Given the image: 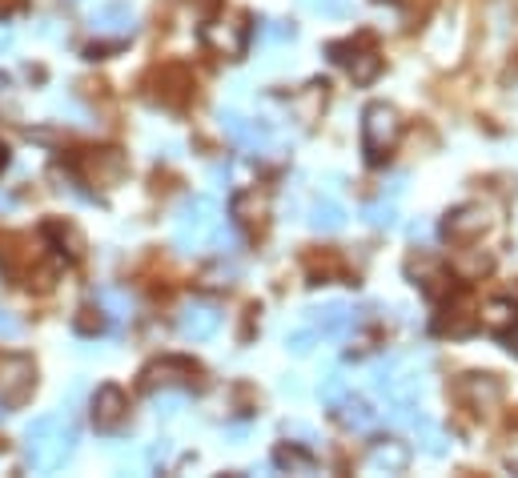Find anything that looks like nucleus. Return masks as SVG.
I'll return each instance as SVG.
<instances>
[{
  "label": "nucleus",
  "instance_id": "1",
  "mask_svg": "<svg viewBox=\"0 0 518 478\" xmlns=\"http://www.w3.org/2000/svg\"><path fill=\"white\" fill-rule=\"evenodd\" d=\"M177 250L181 254H205V250H229V237H225V221L217 201L209 197H193L181 217H177Z\"/></svg>",
  "mask_w": 518,
  "mask_h": 478
},
{
  "label": "nucleus",
  "instance_id": "2",
  "mask_svg": "<svg viewBox=\"0 0 518 478\" xmlns=\"http://www.w3.org/2000/svg\"><path fill=\"white\" fill-rule=\"evenodd\" d=\"M73 442H77V430H73V422L65 414L37 418L29 426V434H25V450H29L33 470H45V474L61 470L69 462V454H73Z\"/></svg>",
  "mask_w": 518,
  "mask_h": 478
},
{
  "label": "nucleus",
  "instance_id": "3",
  "mask_svg": "<svg viewBox=\"0 0 518 478\" xmlns=\"http://www.w3.org/2000/svg\"><path fill=\"white\" fill-rule=\"evenodd\" d=\"M402 141V117L394 105L374 101L362 109V153L370 165H382Z\"/></svg>",
  "mask_w": 518,
  "mask_h": 478
},
{
  "label": "nucleus",
  "instance_id": "4",
  "mask_svg": "<svg viewBox=\"0 0 518 478\" xmlns=\"http://www.w3.org/2000/svg\"><path fill=\"white\" fill-rule=\"evenodd\" d=\"M141 390L145 394H157V390H201V366L193 358H181V354H165L157 362H149L141 370Z\"/></svg>",
  "mask_w": 518,
  "mask_h": 478
},
{
  "label": "nucleus",
  "instance_id": "5",
  "mask_svg": "<svg viewBox=\"0 0 518 478\" xmlns=\"http://www.w3.org/2000/svg\"><path fill=\"white\" fill-rule=\"evenodd\" d=\"M37 390V366L25 354H0V406L21 410Z\"/></svg>",
  "mask_w": 518,
  "mask_h": 478
},
{
  "label": "nucleus",
  "instance_id": "6",
  "mask_svg": "<svg viewBox=\"0 0 518 478\" xmlns=\"http://www.w3.org/2000/svg\"><path fill=\"white\" fill-rule=\"evenodd\" d=\"M330 57H334L338 65H346V69H350V77H354L358 85H370V81L382 73L378 45H374L366 33H358V37H350V41H338V45H330Z\"/></svg>",
  "mask_w": 518,
  "mask_h": 478
},
{
  "label": "nucleus",
  "instance_id": "7",
  "mask_svg": "<svg viewBox=\"0 0 518 478\" xmlns=\"http://www.w3.org/2000/svg\"><path fill=\"white\" fill-rule=\"evenodd\" d=\"M454 398L474 414H494L502 406V382L494 374H462L454 382Z\"/></svg>",
  "mask_w": 518,
  "mask_h": 478
},
{
  "label": "nucleus",
  "instance_id": "8",
  "mask_svg": "<svg viewBox=\"0 0 518 478\" xmlns=\"http://www.w3.org/2000/svg\"><path fill=\"white\" fill-rule=\"evenodd\" d=\"M486 225H490V213L478 201H466V205H458V209L446 213L442 233H446V242H454V246H470L474 237H482Z\"/></svg>",
  "mask_w": 518,
  "mask_h": 478
},
{
  "label": "nucleus",
  "instance_id": "9",
  "mask_svg": "<svg viewBox=\"0 0 518 478\" xmlns=\"http://www.w3.org/2000/svg\"><path fill=\"white\" fill-rule=\"evenodd\" d=\"M406 274H410V282H414L426 298L450 294V274H446V266H442L434 254H426V250H418V254L406 262Z\"/></svg>",
  "mask_w": 518,
  "mask_h": 478
},
{
  "label": "nucleus",
  "instance_id": "10",
  "mask_svg": "<svg viewBox=\"0 0 518 478\" xmlns=\"http://www.w3.org/2000/svg\"><path fill=\"white\" fill-rule=\"evenodd\" d=\"M129 418V398L121 386H101L97 398H93V426L101 434H117Z\"/></svg>",
  "mask_w": 518,
  "mask_h": 478
},
{
  "label": "nucleus",
  "instance_id": "11",
  "mask_svg": "<svg viewBox=\"0 0 518 478\" xmlns=\"http://www.w3.org/2000/svg\"><path fill=\"white\" fill-rule=\"evenodd\" d=\"M201 41H205L213 53H221V57H241L245 45H249V25H245V17L217 21V25L201 29Z\"/></svg>",
  "mask_w": 518,
  "mask_h": 478
},
{
  "label": "nucleus",
  "instance_id": "12",
  "mask_svg": "<svg viewBox=\"0 0 518 478\" xmlns=\"http://www.w3.org/2000/svg\"><path fill=\"white\" fill-rule=\"evenodd\" d=\"M181 334L185 338H193V342H205V338H213L217 334V326H221V306H213V302H205V298H193V302H185L181 306Z\"/></svg>",
  "mask_w": 518,
  "mask_h": 478
},
{
  "label": "nucleus",
  "instance_id": "13",
  "mask_svg": "<svg viewBox=\"0 0 518 478\" xmlns=\"http://www.w3.org/2000/svg\"><path fill=\"white\" fill-rule=\"evenodd\" d=\"M85 173H89L97 185L113 189V185H121V177L129 173V161H125L121 149H93V153H85Z\"/></svg>",
  "mask_w": 518,
  "mask_h": 478
},
{
  "label": "nucleus",
  "instance_id": "14",
  "mask_svg": "<svg viewBox=\"0 0 518 478\" xmlns=\"http://www.w3.org/2000/svg\"><path fill=\"white\" fill-rule=\"evenodd\" d=\"M221 125H225V133H229L241 149H249V153H257V149H266V145H270V125H266V121H249V117L225 113V117H221Z\"/></svg>",
  "mask_w": 518,
  "mask_h": 478
},
{
  "label": "nucleus",
  "instance_id": "15",
  "mask_svg": "<svg viewBox=\"0 0 518 478\" xmlns=\"http://www.w3.org/2000/svg\"><path fill=\"white\" fill-rule=\"evenodd\" d=\"M366 466H370V470H386V474H402V470L410 466V446L398 442V438H382V442L370 446Z\"/></svg>",
  "mask_w": 518,
  "mask_h": 478
},
{
  "label": "nucleus",
  "instance_id": "16",
  "mask_svg": "<svg viewBox=\"0 0 518 478\" xmlns=\"http://www.w3.org/2000/svg\"><path fill=\"white\" fill-rule=\"evenodd\" d=\"M330 406H334L338 422H342V426H350V430H370V426L378 422V410H374L366 398H354V394H346V390H342Z\"/></svg>",
  "mask_w": 518,
  "mask_h": 478
},
{
  "label": "nucleus",
  "instance_id": "17",
  "mask_svg": "<svg viewBox=\"0 0 518 478\" xmlns=\"http://www.w3.org/2000/svg\"><path fill=\"white\" fill-rule=\"evenodd\" d=\"M233 217H237L245 229H257V233H262V229H266V217H270L266 193H257V189L237 193V197H233Z\"/></svg>",
  "mask_w": 518,
  "mask_h": 478
},
{
  "label": "nucleus",
  "instance_id": "18",
  "mask_svg": "<svg viewBox=\"0 0 518 478\" xmlns=\"http://www.w3.org/2000/svg\"><path fill=\"white\" fill-rule=\"evenodd\" d=\"M482 326H486L490 334H498V338L514 334V330H518V306H514L510 298H494V302H486V310H482Z\"/></svg>",
  "mask_w": 518,
  "mask_h": 478
},
{
  "label": "nucleus",
  "instance_id": "19",
  "mask_svg": "<svg viewBox=\"0 0 518 478\" xmlns=\"http://www.w3.org/2000/svg\"><path fill=\"white\" fill-rule=\"evenodd\" d=\"M354 314L346 306H326V310H310V330L318 338H338L342 330H350Z\"/></svg>",
  "mask_w": 518,
  "mask_h": 478
},
{
  "label": "nucleus",
  "instance_id": "20",
  "mask_svg": "<svg viewBox=\"0 0 518 478\" xmlns=\"http://www.w3.org/2000/svg\"><path fill=\"white\" fill-rule=\"evenodd\" d=\"M310 225H314V229H322V233H338V229L346 225V209H342V201H334V197L314 201V209H310Z\"/></svg>",
  "mask_w": 518,
  "mask_h": 478
},
{
  "label": "nucleus",
  "instance_id": "21",
  "mask_svg": "<svg viewBox=\"0 0 518 478\" xmlns=\"http://www.w3.org/2000/svg\"><path fill=\"white\" fill-rule=\"evenodd\" d=\"M97 29L101 33H133V13L121 9V5H109L97 13Z\"/></svg>",
  "mask_w": 518,
  "mask_h": 478
},
{
  "label": "nucleus",
  "instance_id": "22",
  "mask_svg": "<svg viewBox=\"0 0 518 478\" xmlns=\"http://www.w3.org/2000/svg\"><path fill=\"white\" fill-rule=\"evenodd\" d=\"M109 322H105V310H81L77 318H73V330L77 334H85V338H93V334H101Z\"/></svg>",
  "mask_w": 518,
  "mask_h": 478
},
{
  "label": "nucleus",
  "instance_id": "23",
  "mask_svg": "<svg viewBox=\"0 0 518 478\" xmlns=\"http://www.w3.org/2000/svg\"><path fill=\"white\" fill-rule=\"evenodd\" d=\"M274 462H278L282 470H306V474L314 470V458H310V454H302V450H294V446H282V450L274 454Z\"/></svg>",
  "mask_w": 518,
  "mask_h": 478
},
{
  "label": "nucleus",
  "instance_id": "24",
  "mask_svg": "<svg viewBox=\"0 0 518 478\" xmlns=\"http://www.w3.org/2000/svg\"><path fill=\"white\" fill-rule=\"evenodd\" d=\"M490 266H494V258H490V254H474V258H466V262L458 258V270H462V278H482Z\"/></svg>",
  "mask_w": 518,
  "mask_h": 478
},
{
  "label": "nucleus",
  "instance_id": "25",
  "mask_svg": "<svg viewBox=\"0 0 518 478\" xmlns=\"http://www.w3.org/2000/svg\"><path fill=\"white\" fill-rule=\"evenodd\" d=\"M97 298H101L105 306H113V318H125V314H129V298H125V294H117V290H101Z\"/></svg>",
  "mask_w": 518,
  "mask_h": 478
},
{
  "label": "nucleus",
  "instance_id": "26",
  "mask_svg": "<svg viewBox=\"0 0 518 478\" xmlns=\"http://www.w3.org/2000/svg\"><path fill=\"white\" fill-rule=\"evenodd\" d=\"M17 330H21V322H17L9 310H0V334H5V338H13Z\"/></svg>",
  "mask_w": 518,
  "mask_h": 478
},
{
  "label": "nucleus",
  "instance_id": "27",
  "mask_svg": "<svg viewBox=\"0 0 518 478\" xmlns=\"http://www.w3.org/2000/svg\"><path fill=\"white\" fill-rule=\"evenodd\" d=\"M9 165V149H5V141H0V169Z\"/></svg>",
  "mask_w": 518,
  "mask_h": 478
},
{
  "label": "nucleus",
  "instance_id": "28",
  "mask_svg": "<svg viewBox=\"0 0 518 478\" xmlns=\"http://www.w3.org/2000/svg\"><path fill=\"white\" fill-rule=\"evenodd\" d=\"M506 298H510L514 306H518V286H510V294H506Z\"/></svg>",
  "mask_w": 518,
  "mask_h": 478
}]
</instances>
